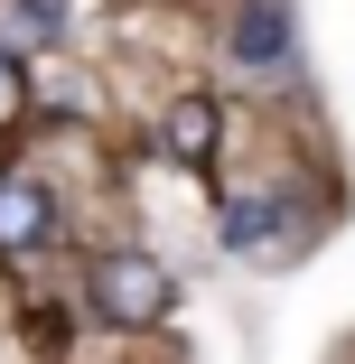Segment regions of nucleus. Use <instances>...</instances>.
Wrapping results in <instances>:
<instances>
[{"instance_id": "2", "label": "nucleus", "mask_w": 355, "mask_h": 364, "mask_svg": "<svg viewBox=\"0 0 355 364\" xmlns=\"http://www.w3.org/2000/svg\"><path fill=\"white\" fill-rule=\"evenodd\" d=\"M47 243H56V196H47V178L10 168V178H0V252L28 262V252H47Z\"/></svg>"}, {"instance_id": "1", "label": "nucleus", "mask_w": 355, "mask_h": 364, "mask_svg": "<svg viewBox=\"0 0 355 364\" xmlns=\"http://www.w3.org/2000/svg\"><path fill=\"white\" fill-rule=\"evenodd\" d=\"M85 309H94L103 327H159V318L178 309V280H169V262H159V252L112 243V252H94V262H85Z\"/></svg>"}, {"instance_id": "4", "label": "nucleus", "mask_w": 355, "mask_h": 364, "mask_svg": "<svg viewBox=\"0 0 355 364\" xmlns=\"http://www.w3.org/2000/svg\"><path fill=\"white\" fill-rule=\"evenodd\" d=\"M225 47L243 65H280L290 56V10H280V0H243V10L225 19Z\"/></svg>"}, {"instance_id": "5", "label": "nucleus", "mask_w": 355, "mask_h": 364, "mask_svg": "<svg viewBox=\"0 0 355 364\" xmlns=\"http://www.w3.org/2000/svg\"><path fill=\"white\" fill-rule=\"evenodd\" d=\"M271 225H290V205H271V196H243V205H225V252H262V262H280Z\"/></svg>"}, {"instance_id": "6", "label": "nucleus", "mask_w": 355, "mask_h": 364, "mask_svg": "<svg viewBox=\"0 0 355 364\" xmlns=\"http://www.w3.org/2000/svg\"><path fill=\"white\" fill-rule=\"evenodd\" d=\"M28 112V56H10V47H0V131H10Z\"/></svg>"}, {"instance_id": "3", "label": "nucleus", "mask_w": 355, "mask_h": 364, "mask_svg": "<svg viewBox=\"0 0 355 364\" xmlns=\"http://www.w3.org/2000/svg\"><path fill=\"white\" fill-rule=\"evenodd\" d=\"M159 140H169V159H178V168H206V159H216V140H225L216 94H178L169 122H159Z\"/></svg>"}]
</instances>
